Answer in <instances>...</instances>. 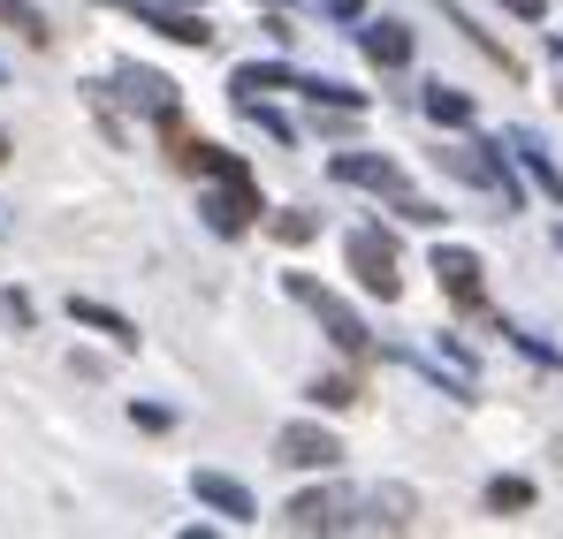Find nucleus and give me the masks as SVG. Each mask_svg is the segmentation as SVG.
Here are the masks:
<instances>
[{
  "label": "nucleus",
  "instance_id": "15",
  "mask_svg": "<svg viewBox=\"0 0 563 539\" xmlns=\"http://www.w3.org/2000/svg\"><path fill=\"white\" fill-rule=\"evenodd\" d=\"M487 502H495V509H533V486H526V479H495Z\"/></svg>",
  "mask_w": 563,
  "mask_h": 539
},
{
  "label": "nucleus",
  "instance_id": "8",
  "mask_svg": "<svg viewBox=\"0 0 563 539\" xmlns=\"http://www.w3.org/2000/svg\"><path fill=\"white\" fill-rule=\"evenodd\" d=\"M366 61L404 69V61H411V31H404V23H374V31H366Z\"/></svg>",
  "mask_w": 563,
  "mask_h": 539
},
{
  "label": "nucleus",
  "instance_id": "9",
  "mask_svg": "<svg viewBox=\"0 0 563 539\" xmlns=\"http://www.w3.org/2000/svg\"><path fill=\"white\" fill-rule=\"evenodd\" d=\"M122 85H130V99H145L161 122L176 114V85H168V77H153V69H122Z\"/></svg>",
  "mask_w": 563,
  "mask_h": 539
},
{
  "label": "nucleus",
  "instance_id": "20",
  "mask_svg": "<svg viewBox=\"0 0 563 539\" xmlns=\"http://www.w3.org/2000/svg\"><path fill=\"white\" fill-rule=\"evenodd\" d=\"M556 61H563V38H556Z\"/></svg>",
  "mask_w": 563,
  "mask_h": 539
},
{
  "label": "nucleus",
  "instance_id": "4",
  "mask_svg": "<svg viewBox=\"0 0 563 539\" xmlns=\"http://www.w3.org/2000/svg\"><path fill=\"white\" fill-rule=\"evenodd\" d=\"M275 456H282V463H297V471H328V463L343 456V441H335L328 426H282Z\"/></svg>",
  "mask_w": 563,
  "mask_h": 539
},
{
  "label": "nucleus",
  "instance_id": "10",
  "mask_svg": "<svg viewBox=\"0 0 563 539\" xmlns=\"http://www.w3.org/2000/svg\"><path fill=\"white\" fill-rule=\"evenodd\" d=\"M69 312H77V319H85V327H99V335H114V343H137V327H130V319H122V312H107V304H92V296H77V304H69Z\"/></svg>",
  "mask_w": 563,
  "mask_h": 539
},
{
  "label": "nucleus",
  "instance_id": "12",
  "mask_svg": "<svg viewBox=\"0 0 563 539\" xmlns=\"http://www.w3.org/2000/svg\"><path fill=\"white\" fill-rule=\"evenodd\" d=\"M427 114H434V122H450V130H472V99L465 91H427Z\"/></svg>",
  "mask_w": 563,
  "mask_h": 539
},
{
  "label": "nucleus",
  "instance_id": "21",
  "mask_svg": "<svg viewBox=\"0 0 563 539\" xmlns=\"http://www.w3.org/2000/svg\"><path fill=\"white\" fill-rule=\"evenodd\" d=\"M556 244H563V236H556Z\"/></svg>",
  "mask_w": 563,
  "mask_h": 539
},
{
  "label": "nucleus",
  "instance_id": "13",
  "mask_svg": "<svg viewBox=\"0 0 563 539\" xmlns=\"http://www.w3.org/2000/svg\"><path fill=\"white\" fill-rule=\"evenodd\" d=\"M518 160H526V168H533V182H541V190H549V198H556V205H563V176H556V168H549V153H541L533 137H518Z\"/></svg>",
  "mask_w": 563,
  "mask_h": 539
},
{
  "label": "nucleus",
  "instance_id": "3",
  "mask_svg": "<svg viewBox=\"0 0 563 539\" xmlns=\"http://www.w3.org/2000/svg\"><path fill=\"white\" fill-rule=\"evenodd\" d=\"M351 273L374 289L380 304L404 289V281H396V244H388V236H374V228H358V236H351Z\"/></svg>",
  "mask_w": 563,
  "mask_h": 539
},
{
  "label": "nucleus",
  "instance_id": "17",
  "mask_svg": "<svg viewBox=\"0 0 563 539\" xmlns=\"http://www.w3.org/2000/svg\"><path fill=\"white\" fill-rule=\"evenodd\" d=\"M503 8H510V15H526V23H533V15H549V0H503Z\"/></svg>",
  "mask_w": 563,
  "mask_h": 539
},
{
  "label": "nucleus",
  "instance_id": "1",
  "mask_svg": "<svg viewBox=\"0 0 563 539\" xmlns=\"http://www.w3.org/2000/svg\"><path fill=\"white\" fill-rule=\"evenodd\" d=\"M289 296L320 312V327L335 335V350H343V358H366V327H358V312H351L343 296H328V289L312 281V273H289Z\"/></svg>",
  "mask_w": 563,
  "mask_h": 539
},
{
  "label": "nucleus",
  "instance_id": "19",
  "mask_svg": "<svg viewBox=\"0 0 563 539\" xmlns=\"http://www.w3.org/2000/svg\"><path fill=\"white\" fill-rule=\"evenodd\" d=\"M0 160H8V137H0Z\"/></svg>",
  "mask_w": 563,
  "mask_h": 539
},
{
  "label": "nucleus",
  "instance_id": "14",
  "mask_svg": "<svg viewBox=\"0 0 563 539\" xmlns=\"http://www.w3.org/2000/svg\"><path fill=\"white\" fill-rule=\"evenodd\" d=\"M267 228H275L282 244H312V236H320V221H312V213H275Z\"/></svg>",
  "mask_w": 563,
  "mask_h": 539
},
{
  "label": "nucleus",
  "instance_id": "2",
  "mask_svg": "<svg viewBox=\"0 0 563 539\" xmlns=\"http://www.w3.org/2000/svg\"><path fill=\"white\" fill-rule=\"evenodd\" d=\"M442 168H450V176H465L472 190H487V198H503V213L518 205V182H510L503 160H487V145H457V153H442Z\"/></svg>",
  "mask_w": 563,
  "mask_h": 539
},
{
  "label": "nucleus",
  "instance_id": "11",
  "mask_svg": "<svg viewBox=\"0 0 563 539\" xmlns=\"http://www.w3.org/2000/svg\"><path fill=\"white\" fill-rule=\"evenodd\" d=\"M289 525H297V532H328V525H335V502H328V494H297V502H289Z\"/></svg>",
  "mask_w": 563,
  "mask_h": 539
},
{
  "label": "nucleus",
  "instance_id": "5",
  "mask_svg": "<svg viewBox=\"0 0 563 539\" xmlns=\"http://www.w3.org/2000/svg\"><path fill=\"white\" fill-rule=\"evenodd\" d=\"M434 281L457 296V304H479V259L465 244H434Z\"/></svg>",
  "mask_w": 563,
  "mask_h": 539
},
{
  "label": "nucleus",
  "instance_id": "18",
  "mask_svg": "<svg viewBox=\"0 0 563 539\" xmlns=\"http://www.w3.org/2000/svg\"><path fill=\"white\" fill-rule=\"evenodd\" d=\"M320 8H328V15H358L366 0H320Z\"/></svg>",
  "mask_w": 563,
  "mask_h": 539
},
{
  "label": "nucleus",
  "instance_id": "7",
  "mask_svg": "<svg viewBox=\"0 0 563 539\" xmlns=\"http://www.w3.org/2000/svg\"><path fill=\"white\" fill-rule=\"evenodd\" d=\"M335 176H343V182H366V190H404V168H396V160H374V153H343V160H335Z\"/></svg>",
  "mask_w": 563,
  "mask_h": 539
},
{
  "label": "nucleus",
  "instance_id": "16",
  "mask_svg": "<svg viewBox=\"0 0 563 539\" xmlns=\"http://www.w3.org/2000/svg\"><path fill=\"white\" fill-rule=\"evenodd\" d=\"M312 395H320V403H328V411H351V403H358V380H320V388H312Z\"/></svg>",
  "mask_w": 563,
  "mask_h": 539
},
{
  "label": "nucleus",
  "instance_id": "6",
  "mask_svg": "<svg viewBox=\"0 0 563 539\" xmlns=\"http://www.w3.org/2000/svg\"><path fill=\"white\" fill-rule=\"evenodd\" d=\"M190 494H198L206 509H221V517H236V525H244V517H260V502H252V494H244V486H236L229 471H198V479H190Z\"/></svg>",
  "mask_w": 563,
  "mask_h": 539
}]
</instances>
